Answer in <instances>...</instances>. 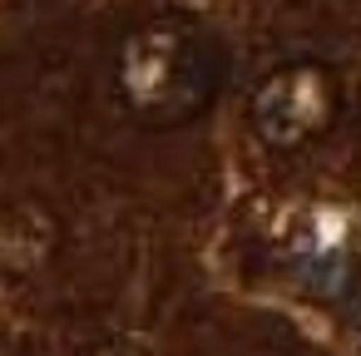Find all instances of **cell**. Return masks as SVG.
<instances>
[{
	"instance_id": "1",
	"label": "cell",
	"mask_w": 361,
	"mask_h": 356,
	"mask_svg": "<svg viewBox=\"0 0 361 356\" xmlns=\"http://www.w3.org/2000/svg\"><path fill=\"white\" fill-rule=\"evenodd\" d=\"M119 90L144 119H183L213 90V60L193 30L144 25L119 50Z\"/></svg>"
},
{
	"instance_id": "3",
	"label": "cell",
	"mask_w": 361,
	"mask_h": 356,
	"mask_svg": "<svg viewBox=\"0 0 361 356\" xmlns=\"http://www.w3.org/2000/svg\"><path fill=\"white\" fill-rule=\"evenodd\" d=\"M351 317H356V326H361V287H356V302H351Z\"/></svg>"
},
{
	"instance_id": "2",
	"label": "cell",
	"mask_w": 361,
	"mask_h": 356,
	"mask_svg": "<svg viewBox=\"0 0 361 356\" xmlns=\"http://www.w3.org/2000/svg\"><path fill=\"white\" fill-rule=\"evenodd\" d=\"M336 80L326 65L317 60H292L282 70H272L257 94H252V129L267 149H307L312 139H322L336 119Z\"/></svg>"
}]
</instances>
